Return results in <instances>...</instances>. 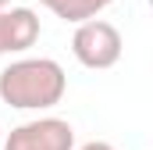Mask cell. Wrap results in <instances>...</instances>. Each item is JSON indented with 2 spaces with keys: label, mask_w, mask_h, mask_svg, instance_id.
Segmentation results:
<instances>
[{
  "label": "cell",
  "mask_w": 153,
  "mask_h": 150,
  "mask_svg": "<svg viewBox=\"0 0 153 150\" xmlns=\"http://www.w3.org/2000/svg\"><path fill=\"white\" fill-rule=\"evenodd\" d=\"M68 75L53 57H22L0 72V100L18 111H46L64 100Z\"/></svg>",
  "instance_id": "cell-1"
},
{
  "label": "cell",
  "mask_w": 153,
  "mask_h": 150,
  "mask_svg": "<svg viewBox=\"0 0 153 150\" xmlns=\"http://www.w3.org/2000/svg\"><path fill=\"white\" fill-rule=\"evenodd\" d=\"M121 32H117L111 22L103 18H93V22H82L71 36V54L82 68H93V72H103V68H114L121 61Z\"/></svg>",
  "instance_id": "cell-2"
},
{
  "label": "cell",
  "mask_w": 153,
  "mask_h": 150,
  "mask_svg": "<svg viewBox=\"0 0 153 150\" xmlns=\"http://www.w3.org/2000/svg\"><path fill=\"white\" fill-rule=\"evenodd\" d=\"M0 150H75V129L64 118H36L11 129Z\"/></svg>",
  "instance_id": "cell-3"
},
{
  "label": "cell",
  "mask_w": 153,
  "mask_h": 150,
  "mask_svg": "<svg viewBox=\"0 0 153 150\" xmlns=\"http://www.w3.org/2000/svg\"><path fill=\"white\" fill-rule=\"evenodd\" d=\"M39 39V14L32 7H4L0 11V57L22 54Z\"/></svg>",
  "instance_id": "cell-4"
},
{
  "label": "cell",
  "mask_w": 153,
  "mask_h": 150,
  "mask_svg": "<svg viewBox=\"0 0 153 150\" xmlns=\"http://www.w3.org/2000/svg\"><path fill=\"white\" fill-rule=\"evenodd\" d=\"M43 7H50L57 18H64V22H75V25H82V22H93L103 7H111L114 0H39Z\"/></svg>",
  "instance_id": "cell-5"
},
{
  "label": "cell",
  "mask_w": 153,
  "mask_h": 150,
  "mask_svg": "<svg viewBox=\"0 0 153 150\" xmlns=\"http://www.w3.org/2000/svg\"><path fill=\"white\" fill-rule=\"evenodd\" d=\"M78 150H114V147L103 143V140H93V143H85V147H78Z\"/></svg>",
  "instance_id": "cell-6"
},
{
  "label": "cell",
  "mask_w": 153,
  "mask_h": 150,
  "mask_svg": "<svg viewBox=\"0 0 153 150\" xmlns=\"http://www.w3.org/2000/svg\"><path fill=\"white\" fill-rule=\"evenodd\" d=\"M7 4H11V0H0V11H4V7H7Z\"/></svg>",
  "instance_id": "cell-7"
},
{
  "label": "cell",
  "mask_w": 153,
  "mask_h": 150,
  "mask_svg": "<svg viewBox=\"0 0 153 150\" xmlns=\"http://www.w3.org/2000/svg\"><path fill=\"white\" fill-rule=\"evenodd\" d=\"M0 143H4V129H0Z\"/></svg>",
  "instance_id": "cell-8"
}]
</instances>
